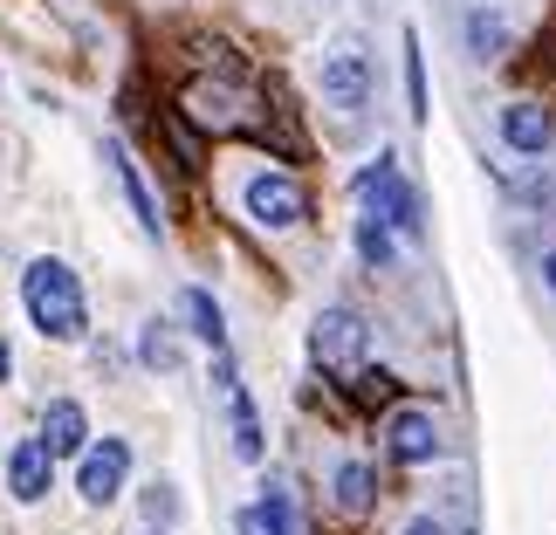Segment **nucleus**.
Returning <instances> with one entry per match:
<instances>
[{
    "label": "nucleus",
    "mask_w": 556,
    "mask_h": 535,
    "mask_svg": "<svg viewBox=\"0 0 556 535\" xmlns=\"http://www.w3.org/2000/svg\"><path fill=\"white\" fill-rule=\"evenodd\" d=\"M124 474H131V446H124V440H97L90 454H83V467H76V487H83L90 508H111L124 495Z\"/></svg>",
    "instance_id": "nucleus-5"
},
{
    "label": "nucleus",
    "mask_w": 556,
    "mask_h": 535,
    "mask_svg": "<svg viewBox=\"0 0 556 535\" xmlns=\"http://www.w3.org/2000/svg\"><path fill=\"white\" fill-rule=\"evenodd\" d=\"M303 213H309V200H303V186H295L289 173L248 179V220H254V227H295Z\"/></svg>",
    "instance_id": "nucleus-7"
},
{
    "label": "nucleus",
    "mask_w": 556,
    "mask_h": 535,
    "mask_svg": "<svg viewBox=\"0 0 556 535\" xmlns=\"http://www.w3.org/2000/svg\"><path fill=\"white\" fill-rule=\"evenodd\" d=\"M522 76H556V28L536 35V55H522Z\"/></svg>",
    "instance_id": "nucleus-22"
},
{
    "label": "nucleus",
    "mask_w": 556,
    "mask_h": 535,
    "mask_svg": "<svg viewBox=\"0 0 556 535\" xmlns=\"http://www.w3.org/2000/svg\"><path fill=\"white\" fill-rule=\"evenodd\" d=\"M186 323L213 357H227V323H220V303H213L206 289H186Z\"/></svg>",
    "instance_id": "nucleus-14"
},
{
    "label": "nucleus",
    "mask_w": 556,
    "mask_h": 535,
    "mask_svg": "<svg viewBox=\"0 0 556 535\" xmlns=\"http://www.w3.org/2000/svg\"><path fill=\"white\" fill-rule=\"evenodd\" d=\"M8 371H14V364H8V336H0V384H8Z\"/></svg>",
    "instance_id": "nucleus-25"
},
{
    "label": "nucleus",
    "mask_w": 556,
    "mask_h": 535,
    "mask_svg": "<svg viewBox=\"0 0 556 535\" xmlns=\"http://www.w3.org/2000/svg\"><path fill=\"white\" fill-rule=\"evenodd\" d=\"M324 103H337V111H365L371 103V55L357 41L324 55Z\"/></svg>",
    "instance_id": "nucleus-6"
},
{
    "label": "nucleus",
    "mask_w": 556,
    "mask_h": 535,
    "mask_svg": "<svg viewBox=\"0 0 556 535\" xmlns=\"http://www.w3.org/2000/svg\"><path fill=\"white\" fill-rule=\"evenodd\" d=\"M344 384H351V398H357V405H371V412L399 398V378H392V371H378V364H357Z\"/></svg>",
    "instance_id": "nucleus-17"
},
{
    "label": "nucleus",
    "mask_w": 556,
    "mask_h": 535,
    "mask_svg": "<svg viewBox=\"0 0 556 535\" xmlns=\"http://www.w3.org/2000/svg\"><path fill=\"white\" fill-rule=\"evenodd\" d=\"M543 282H549V289H556V247H549V254H543Z\"/></svg>",
    "instance_id": "nucleus-23"
},
{
    "label": "nucleus",
    "mask_w": 556,
    "mask_h": 535,
    "mask_svg": "<svg viewBox=\"0 0 556 535\" xmlns=\"http://www.w3.org/2000/svg\"><path fill=\"white\" fill-rule=\"evenodd\" d=\"M384 454H392L399 467H426V460L440 454L433 412H413V405H405V412H392V419H384Z\"/></svg>",
    "instance_id": "nucleus-9"
},
{
    "label": "nucleus",
    "mask_w": 556,
    "mask_h": 535,
    "mask_svg": "<svg viewBox=\"0 0 556 535\" xmlns=\"http://www.w3.org/2000/svg\"><path fill=\"white\" fill-rule=\"evenodd\" d=\"M21 303H28L35 330L55 336V344H76L83 330H90V303H83V282L70 262H55V254H41V262H28V275H21Z\"/></svg>",
    "instance_id": "nucleus-1"
},
{
    "label": "nucleus",
    "mask_w": 556,
    "mask_h": 535,
    "mask_svg": "<svg viewBox=\"0 0 556 535\" xmlns=\"http://www.w3.org/2000/svg\"><path fill=\"white\" fill-rule=\"evenodd\" d=\"M405 90H413V117H426V69H419V41L405 35Z\"/></svg>",
    "instance_id": "nucleus-20"
},
{
    "label": "nucleus",
    "mask_w": 556,
    "mask_h": 535,
    "mask_svg": "<svg viewBox=\"0 0 556 535\" xmlns=\"http://www.w3.org/2000/svg\"><path fill=\"white\" fill-rule=\"evenodd\" d=\"M357 200H365V213H378L392 233H419L426 220H419V192L405 186V173L392 158H378V165H365L357 173Z\"/></svg>",
    "instance_id": "nucleus-2"
},
{
    "label": "nucleus",
    "mask_w": 556,
    "mask_h": 535,
    "mask_svg": "<svg viewBox=\"0 0 556 535\" xmlns=\"http://www.w3.org/2000/svg\"><path fill=\"white\" fill-rule=\"evenodd\" d=\"M227 392V412H233V454L241 460H262V419H254V398L241 384H220Z\"/></svg>",
    "instance_id": "nucleus-15"
},
{
    "label": "nucleus",
    "mask_w": 556,
    "mask_h": 535,
    "mask_svg": "<svg viewBox=\"0 0 556 535\" xmlns=\"http://www.w3.org/2000/svg\"><path fill=\"white\" fill-rule=\"evenodd\" d=\"M502 144L516 158H543L549 144H556V117H549V103H536V97H516L502 111Z\"/></svg>",
    "instance_id": "nucleus-8"
},
{
    "label": "nucleus",
    "mask_w": 556,
    "mask_h": 535,
    "mask_svg": "<svg viewBox=\"0 0 556 535\" xmlns=\"http://www.w3.org/2000/svg\"><path fill=\"white\" fill-rule=\"evenodd\" d=\"M357 254H365V268H392V227L378 220V213H365V220H357Z\"/></svg>",
    "instance_id": "nucleus-18"
},
{
    "label": "nucleus",
    "mask_w": 556,
    "mask_h": 535,
    "mask_svg": "<svg viewBox=\"0 0 556 535\" xmlns=\"http://www.w3.org/2000/svg\"><path fill=\"white\" fill-rule=\"evenodd\" d=\"M49 481H55V454L41 440H21L14 454H8V495L14 501H41V495H49Z\"/></svg>",
    "instance_id": "nucleus-10"
},
{
    "label": "nucleus",
    "mask_w": 556,
    "mask_h": 535,
    "mask_svg": "<svg viewBox=\"0 0 556 535\" xmlns=\"http://www.w3.org/2000/svg\"><path fill=\"white\" fill-rule=\"evenodd\" d=\"M179 111H186V124H200V131H262L254 111L233 97V82H192L179 97Z\"/></svg>",
    "instance_id": "nucleus-4"
},
{
    "label": "nucleus",
    "mask_w": 556,
    "mask_h": 535,
    "mask_svg": "<svg viewBox=\"0 0 556 535\" xmlns=\"http://www.w3.org/2000/svg\"><path fill=\"white\" fill-rule=\"evenodd\" d=\"M144 364H152V371H173V364H179V344H173L165 323H144Z\"/></svg>",
    "instance_id": "nucleus-19"
},
{
    "label": "nucleus",
    "mask_w": 556,
    "mask_h": 535,
    "mask_svg": "<svg viewBox=\"0 0 556 535\" xmlns=\"http://www.w3.org/2000/svg\"><path fill=\"white\" fill-rule=\"evenodd\" d=\"M41 446H49L55 460L90 454V419H83V405H76V398H55L49 412H41Z\"/></svg>",
    "instance_id": "nucleus-11"
},
{
    "label": "nucleus",
    "mask_w": 556,
    "mask_h": 535,
    "mask_svg": "<svg viewBox=\"0 0 556 535\" xmlns=\"http://www.w3.org/2000/svg\"><path fill=\"white\" fill-rule=\"evenodd\" d=\"M371 501H378L371 467H365V460H344V467H337V508H344V515H365Z\"/></svg>",
    "instance_id": "nucleus-16"
},
{
    "label": "nucleus",
    "mask_w": 556,
    "mask_h": 535,
    "mask_svg": "<svg viewBox=\"0 0 556 535\" xmlns=\"http://www.w3.org/2000/svg\"><path fill=\"white\" fill-rule=\"evenodd\" d=\"M309 357L324 364V371H357L365 364V316L357 309H324L316 316V330H309Z\"/></svg>",
    "instance_id": "nucleus-3"
},
{
    "label": "nucleus",
    "mask_w": 556,
    "mask_h": 535,
    "mask_svg": "<svg viewBox=\"0 0 556 535\" xmlns=\"http://www.w3.org/2000/svg\"><path fill=\"white\" fill-rule=\"evenodd\" d=\"M405 535H446L440 522H413V528H405Z\"/></svg>",
    "instance_id": "nucleus-24"
},
{
    "label": "nucleus",
    "mask_w": 556,
    "mask_h": 535,
    "mask_svg": "<svg viewBox=\"0 0 556 535\" xmlns=\"http://www.w3.org/2000/svg\"><path fill=\"white\" fill-rule=\"evenodd\" d=\"M179 515V501H173V487H165V481H152V487H144V522H173Z\"/></svg>",
    "instance_id": "nucleus-21"
},
{
    "label": "nucleus",
    "mask_w": 556,
    "mask_h": 535,
    "mask_svg": "<svg viewBox=\"0 0 556 535\" xmlns=\"http://www.w3.org/2000/svg\"><path fill=\"white\" fill-rule=\"evenodd\" d=\"M111 173H117V186H124V200H131V213H138V227L144 233H165V213H159V200H152V186H144V173L131 165V152L124 144H111Z\"/></svg>",
    "instance_id": "nucleus-12"
},
{
    "label": "nucleus",
    "mask_w": 556,
    "mask_h": 535,
    "mask_svg": "<svg viewBox=\"0 0 556 535\" xmlns=\"http://www.w3.org/2000/svg\"><path fill=\"white\" fill-rule=\"evenodd\" d=\"M467 55H475V62H502L508 55V21L495 8H475V14H467Z\"/></svg>",
    "instance_id": "nucleus-13"
}]
</instances>
